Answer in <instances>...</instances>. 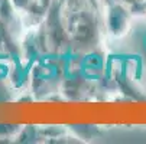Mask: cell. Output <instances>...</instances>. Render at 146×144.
Returning a JSON list of instances; mask_svg holds the SVG:
<instances>
[{
	"instance_id": "1",
	"label": "cell",
	"mask_w": 146,
	"mask_h": 144,
	"mask_svg": "<svg viewBox=\"0 0 146 144\" xmlns=\"http://www.w3.org/2000/svg\"><path fill=\"white\" fill-rule=\"evenodd\" d=\"M120 2L124 5H129V6H140L146 3V0H120Z\"/></svg>"
}]
</instances>
